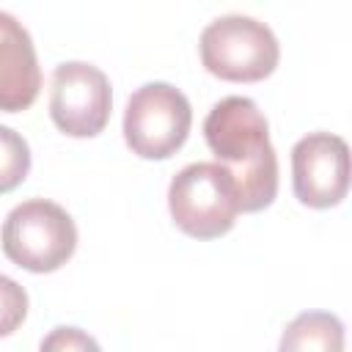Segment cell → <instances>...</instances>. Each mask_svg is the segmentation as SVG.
<instances>
[{"mask_svg":"<svg viewBox=\"0 0 352 352\" xmlns=\"http://www.w3.org/2000/svg\"><path fill=\"white\" fill-rule=\"evenodd\" d=\"M113 91L102 69L69 60L52 72L50 116L52 124L69 138H94L110 121Z\"/></svg>","mask_w":352,"mask_h":352,"instance_id":"6","label":"cell"},{"mask_svg":"<svg viewBox=\"0 0 352 352\" xmlns=\"http://www.w3.org/2000/svg\"><path fill=\"white\" fill-rule=\"evenodd\" d=\"M0 245L8 261L28 272H55L77 250V226L72 214L47 198L16 204L0 228Z\"/></svg>","mask_w":352,"mask_h":352,"instance_id":"2","label":"cell"},{"mask_svg":"<svg viewBox=\"0 0 352 352\" xmlns=\"http://www.w3.org/2000/svg\"><path fill=\"white\" fill-rule=\"evenodd\" d=\"M168 209L179 231L192 239L228 234L239 214V190L220 162H190L168 187Z\"/></svg>","mask_w":352,"mask_h":352,"instance_id":"3","label":"cell"},{"mask_svg":"<svg viewBox=\"0 0 352 352\" xmlns=\"http://www.w3.org/2000/svg\"><path fill=\"white\" fill-rule=\"evenodd\" d=\"M30 173V146L11 126L0 124V195L16 190Z\"/></svg>","mask_w":352,"mask_h":352,"instance_id":"10","label":"cell"},{"mask_svg":"<svg viewBox=\"0 0 352 352\" xmlns=\"http://www.w3.org/2000/svg\"><path fill=\"white\" fill-rule=\"evenodd\" d=\"M292 184L311 209L338 206L349 192V146L330 132H311L292 148Z\"/></svg>","mask_w":352,"mask_h":352,"instance_id":"7","label":"cell"},{"mask_svg":"<svg viewBox=\"0 0 352 352\" xmlns=\"http://www.w3.org/2000/svg\"><path fill=\"white\" fill-rule=\"evenodd\" d=\"M198 47L204 69L226 82H258L270 77L280 60L275 33L264 22L242 14L209 22Z\"/></svg>","mask_w":352,"mask_h":352,"instance_id":"4","label":"cell"},{"mask_svg":"<svg viewBox=\"0 0 352 352\" xmlns=\"http://www.w3.org/2000/svg\"><path fill=\"white\" fill-rule=\"evenodd\" d=\"M204 138L236 182L239 212L267 209L278 195V157L258 104L248 96L220 99L204 121Z\"/></svg>","mask_w":352,"mask_h":352,"instance_id":"1","label":"cell"},{"mask_svg":"<svg viewBox=\"0 0 352 352\" xmlns=\"http://www.w3.org/2000/svg\"><path fill=\"white\" fill-rule=\"evenodd\" d=\"M192 126L187 96L170 82L140 85L124 110V140L140 160L173 157Z\"/></svg>","mask_w":352,"mask_h":352,"instance_id":"5","label":"cell"},{"mask_svg":"<svg viewBox=\"0 0 352 352\" xmlns=\"http://www.w3.org/2000/svg\"><path fill=\"white\" fill-rule=\"evenodd\" d=\"M41 349H99V344L77 327H55L52 336L41 341Z\"/></svg>","mask_w":352,"mask_h":352,"instance_id":"12","label":"cell"},{"mask_svg":"<svg viewBox=\"0 0 352 352\" xmlns=\"http://www.w3.org/2000/svg\"><path fill=\"white\" fill-rule=\"evenodd\" d=\"M28 316V292L0 272V338L11 336Z\"/></svg>","mask_w":352,"mask_h":352,"instance_id":"11","label":"cell"},{"mask_svg":"<svg viewBox=\"0 0 352 352\" xmlns=\"http://www.w3.org/2000/svg\"><path fill=\"white\" fill-rule=\"evenodd\" d=\"M280 349H322V352H341L344 349V324L336 314L327 311H308L289 322L280 338Z\"/></svg>","mask_w":352,"mask_h":352,"instance_id":"9","label":"cell"},{"mask_svg":"<svg viewBox=\"0 0 352 352\" xmlns=\"http://www.w3.org/2000/svg\"><path fill=\"white\" fill-rule=\"evenodd\" d=\"M41 91V66L25 25L0 11V110H28Z\"/></svg>","mask_w":352,"mask_h":352,"instance_id":"8","label":"cell"}]
</instances>
